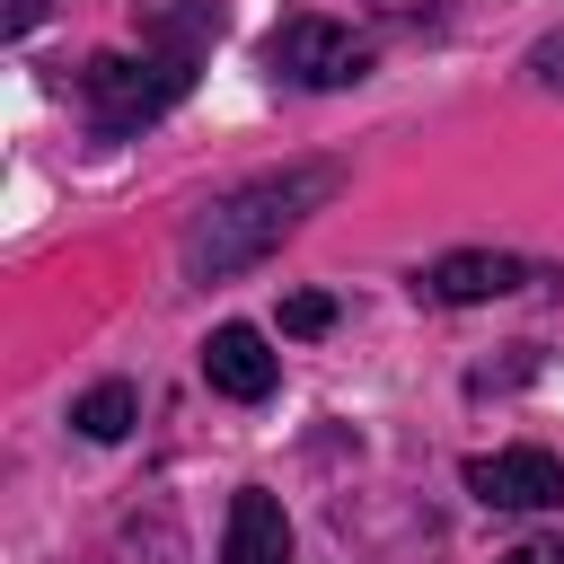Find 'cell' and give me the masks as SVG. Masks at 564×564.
<instances>
[{
	"label": "cell",
	"mask_w": 564,
	"mask_h": 564,
	"mask_svg": "<svg viewBox=\"0 0 564 564\" xmlns=\"http://www.w3.org/2000/svg\"><path fill=\"white\" fill-rule=\"evenodd\" d=\"M194 88V62L185 53H97L88 70H79V97H88V123L97 132H141V123H159L176 97Z\"/></svg>",
	"instance_id": "obj_2"
},
{
	"label": "cell",
	"mask_w": 564,
	"mask_h": 564,
	"mask_svg": "<svg viewBox=\"0 0 564 564\" xmlns=\"http://www.w3.org/2000/svg\"><path fill=\"white\" fill-rule=\"evenodd\" d=\"M326 326H335V300L326 291H291L282 300V335H326Z\"/></svg>",
	"instance_id": "obj_9"
},
{
	"label": "cell",
	"mask_w": 564,
	"mask_h": 564,
	"mask_svg": "<svg viewBox=\"0 0 564 564\" xmlns=\"http://www.w3.org/2000/svg\"><path fill=\"white\" fill-rule=\"evenodd\" d=\"M529 70H538V79H546V88H564V26H555V35H538V44H529Z\"/></svg>",
	"instance_id": "obj_10"
},
{
	"label": "cell",
	"mask_w": 564,
	"mask_h": 564,
	"mask_svg": "<svg viewBox=\"0 0 564 564\" xmlns=\"http://www.w3.org/2000/svg\"><path fill=\"white\" fill-rule=\"evenodd\" d=\"M264 62L291 88H352V79H370V44L352 26H335V18H282L273 44H264Z\"/></svg>",
	"instance_id": "obj_3"
},
{
	"label": "cell",
	"mask_w": 564,
	"mask_h": 564,
	"mask_svg": "<svg viewBox=\"0 0 564 564\" xmlns=\"http://www.w3.org/2000/svg\"><path fill=\"white\" fill-rule=\"evenodd\" d=\"M520 282H538V273L502 247H449V256L423 264V300H441V308H476V300H502Z\"/></svg>",
	"instance_id": "obj_5"
},
{
	"label": "cell",
	"mask_w": 564,
	"mask_h": 564,
	"mask_svg": "<svg viewBox=\"0 0 564 564\" xmlns=\"http://www.w3.org/2000/svg\"><path fill=\"white\" fill-rule=\"evenodd\" d=\"M335 167H282V176H256V185H238V194H220L212 212H194L185 220V273L194 282H229V273H247V264H264L317 203H335Z\"/></svg>",
	"instance_id": "obj_1"
},
{
	"label": "cell",
	"mask_w": 564,
	"mask_h": 564,
	"mask_svg": "<svg viewBox=\"0 0 564 564\" xmlns=\"http://www.w3.org/2000/svg\"><path fill=\"white\" fill-rule=\"evenodd\" d=\"M70 423H79V441H123V432L141 423V397H132L123 379H97V388L70 405Z\"/></svg>",
	"instance_id": "obj_8"
},
{
	"label": "cell",
	"mask_w": 564,
	"mask_h": 564,
	"mask_svg": "<svg viewBox=\"0 0 564 564\" xmlns=\"http://www.w3.org/2000/svg\"><path fill=\"white\" fill-rule=\"evenodd\" d=\"M502 564H564V538H529V546H511Z\"/></svg>",
	"instance_id": "obj_11"
},
{
	"label": "cell",
	"mask_w": 564,
	"mask_h": 564,
	"mask_svg": "<svg viewBox=\"0 0 564 564\" xmlns=\"http://www.w3.org/2000/svg\"><path fill=\"white\" fill-rule=\"evenodd\" d=\"M35 18H44V0H0V26H9V35H26Z\"/></svg>",
	"instance_id": "obj_12"
},
{
	"label": "cell",
	"mask_w": 564,
	"mask_h": 564,
	"mask_svg": "<svg viewBox=\"0 0 564 564\" xmlns=\"http://www.w3.org/2000/svg\"><path fill=\"white\" fill-rule=\"evenodd\" d=\"M467 494L485 511H555L564 502V458L555 449H494V458H467Z\"/></svg>",
	"instance_id": "obj_4"
},
{
	"label": "cell",
	"mask_w": 564,
	"mask_h": 564,
	"mask_svg": "<svg viewBox=\"0 0 564 564\" xmlns=\"http://www.w3.org/2000/svg\"><path fill=\"white\" fill-rule=\"evenodd\" d=\"M220 564H291V520L264 485H247L229 502V529H220Z\"/></svg>",
	"instance_id": "obj_7"
},
{
	"label": "cell",
	"mask_w": 564,
	"mask_h": 564,
	"mask_svg": "<svg viewBox=\"0 0 564 564\" xmlns=\"http://www.w3.org/2000/svg\"><path fill=\"white\" fill-rule=\"evenodd\" d=\"M203 379H212L220 397L256 405V397H273V379H282V352H273L256 326H212V344H203Z\"/></svg>",
	"instance_id": "obj_6"
}]
</instances>
